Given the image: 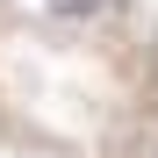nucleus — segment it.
<instances>
[{"label": "nucleus", "instance_id": "obj_1", "mask_svg": "<svg viewBox=\"0 0 158 158\" xmlns=\"http://www.w3.org/2000/svg\"><path fill=\"white\" fill-rule=\"evenodd\" d=\"M36 7H43L50 22H108L122 0H36Z\"/></svg>", "mask_w": 158, "mask_h": 158}]
</instances>
